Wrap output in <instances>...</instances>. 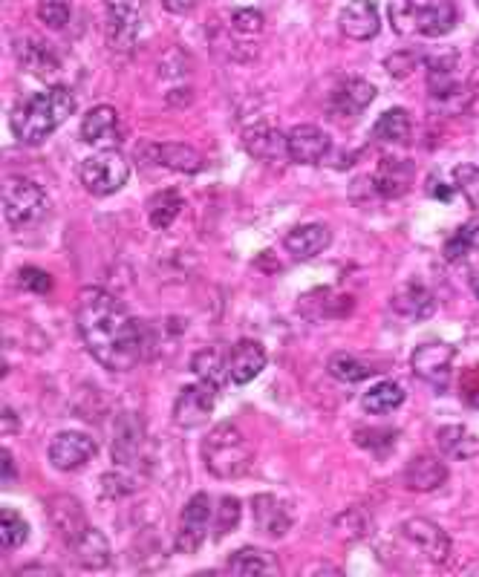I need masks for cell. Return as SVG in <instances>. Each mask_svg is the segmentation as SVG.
I'll use <instances>...</instances> for the list:
<instances>
[{"mask_svg": "<svg viewBox=\"0 0 479 577\" xmlns=\"http://www.w3.org/2000/svg\"><path fill=\"white\" fill-rule=\"evenodd\" d=\"M430 182V197H436V200H451V197H454V191H451V188H445V185H442V188H439V179H436V176H430L428 179Z\"/></svg>", "mask_w": 479, "mask_h": 577, "instance_id": "obj_49", "label": "cell"}, {"mask_svg": "<svg viewBox=\"0 0 479 577\" xmlns=\"http://www.w3.org/2000/svg\"><path fill=\"white\" fill-rule=\"evenodd\" d=\"M289 159L298 165H318L329 153V136L315 125H298L289 133Z\"/></svg>", "mask_w": 479, "mask_h": 577, "instance_id": "obj_19", "label": "cell"}, {"mask_svg": "<svg viewBox=\"0 0 479 577\" xmlns=\"http://www.w3.org/2000/svg\"><path fill=\"white\" fill-rule=\"evenodd\" d=\"M29 537V526L26 520L15 511V508H3V520H0V540H3V549H21Z\"/></svg>", "mask_w": 479, "mask_h": 577, "instance_id": "obj_39", "label": "cell"}, {"mask_svg": "<svg viewBox=\"0 0 479 577\" xmlns=\"http://www.w3.org/2000/svg\"><path fill=\"white\" fill-rule=\"evenodd\" d=\"M18 283L29 292H38V295H47L52 289V277L44 269H35V266H24L21 275H18Z\"/></svg>", "mask_w": 479, "mask_h": 577, "instance_id": "obj_45", "label": "cell"}, {"mask_svg": "<svg viewBox=\"0 0 479 577\" xmlns=\"http://www.w3.org/2000/svg\"><path fill=\"white\" fill-rule=\"evenodd\" d=\"M38 18H41V24H47L50 29H64L70 24V6L64 0H44L38 6Z\"/></svg>", "mask_w": 479, "mask_h": 577, "instance_id": "obj_44", "label": "cell"}, {"mask_svg": "<svg viewBox=\"0 0 479 577\" xmlns=\"http://www.w3.org/2000/svg\"><path fill=\"white\" fill-rule=\"evenodd\" d=\"M70 552L76 554V560L84 566V569H93V572H99V569H107L110 566V543H107V537L101 534L99 528L87 526L81 534H78V540L70 546Z\"/></svg>", "mask_w": 479, "mask_h": 577, "instance_id": "obj_28", "label": "cell"}, {"mask_svg": "<svg viewBox=\"0 0 479 577\" xmlns=\"http://www.w3.org/2000/svg\"><path fill=\"white\" fill-rule=\"evenodd\" d=\"M474 3H477V9H479V0H474Z\"/></svg>", "mask_w": 479, "mask_h": 577, "instance_id": "obj_53", "label": "cell"}, {"mask_svg": "<svg viewBox=\"0 0 479 577\" xmlns=\"http://www.w3.org/2000/svg\"><path fill=\"white\" fill-rule=\"evenodd\" d=\"M96 453H99V445H96L93 436L78 433V430H64V433H58L50 442L47 456H50L52 468H58V471H78V468H84Z\"/></svg>", "mask_w": 479, "mask_h": 577, "instance_id": "obj_10", "label": "cell"}, {"mask_svg": "<svg viewBox=\"0 0 479 577\" xmlns=\"http://www.w3.org/2000/svg\"><path fill=\"white\" fill-rule=\"evenodd\" d=\"M283 246L286 251L295 257V260H309L315 254L329 246V228L324 223H303L295 226L286 237H283Z\"/></svg>", "mask_w": 479, "mask_h": 577, "instance_id": "obj_25", "label": "cell"}, {"mask_svg": "<svg viewBox=\"0 0 479 577\" xmlns=\"http://www.w3.org/2000/svg\"><path fill=\"white\" fill-rule=\"evenodd\" d=\"M254 526L260 528L266 537H283L292 528V514L286 511V505L272 497V494H257L252 500Z\"/></svg>", "mask_w": 479, "mask_h": 577, "instance_id": "obj_23", "label": "cell"}, {"mask_svg": "<svg viewBox=\"0 0 479 577\" xmlns=\"http://www.w3.org/2000/svg\"><path fill=\"white\" fill-rule=\"evenodd\" d=\"M47 517H50L52 528L58 531V537H61L67 546H73L78 540V534L90 526V520H87V514H84V505H81L76 497H70V494H55V497H50V500H47Z\"/></svg>", "mask_w": 479, "mask_h": 577, "instance_id": "obj_13", "label": "cell"}, {"mask_svg": "<svg viewBox=\"0 0 479 577\" xmlns=\"http://www.w3.org/2000/svg\"><path fill=\"white\" fill-rule=\"evenodd\" d=\"M436 439H439V448L442 453H448V456H454V459H471V456H477L479 453V439L474 433H468L465 427L451 425V427H442L439 433H436Z\"/></svg>", "mask_w": 479, "mask_h": 577, "instance_id": "obj_35", "label": "cell"}, {"mask_svg": "<svg viewBox=\"0 0 479 577\" xmlns=\"http://www.w3.org/2000/svg\"><path fill=\"white\" fill-rule=\"evenodd\" d=\"M402 402V384H396V381H379V384H373V387L364 393L361 407H364L367 413H373V416H384V413H393L396 407H402Z\"/></svg>", "mask_w": 479, "mask_h": 577, "instance_id": "obj_33", "label": "cell"}, {"mask_svg": "<svg viewBox=\"0 0 479 577\" xmlns=\"http://www.w3.org/2000/svg\"><path fill=\"white\" fill-rule=\"evenodd\" d=\"M462 399L471 407H479V376H471L468 381H462Z\"/></svg>", "mask_w": 479, "mask_h": 577, "instance_id": "obj_47", "label": "cell"}, {"mask_svg": "<svg viewBox=\"0 0 479 577\" xmlns=\"http://www.w3.org/2000/svg\"><path fill=\"white\" fill-rule=\"evenodd\" d=\"M448 482V465L433 456V453H422V456H413L407 462V471H404V485L410 491H419V494H430L436 488H442Z\"/></svg>", "mask_w": 479, "mask_h": 577, "instance_id": "obj_20", "label": "cell"}, {"mask_svg": "<svg viewBox=\"0 0 479 577\" xmlns=\"http://www.w3.org/2000/svg\"><path fill=\"white\" fill-rule=\"evenodd\" d=\"M260 32H263V15L254 9H237L228 15L226 32H217V44L231 47V55L240 58V52H237L240 47L254 52V41L260 38Z\"/></svg>", "mask_w": 479, "mask_h": 577, "instance_id": "obj_14", "label": "cell"}, {"mask_svg": "<svg viewBox=\"0 0 479 577\" xmlns=\"http://www.w3.org/2000/svg\"><path fill=\"white\" fill-rule=\"evenodd\" d=\"M477 249H479V220H471V223H465L462 228H456L454 234L448 237V243H445V257H448L451 263H456L462 254Z\"/></svg>", "mask_w": 479, "mask_h": 577, "instance_id": "obj_38", "label": "cell"}, {"mask_svg": "<svg viewBox=\"0 0 479 577\" xmlns=\"http://www.w3.org/2000/svg\"><path fill=\"white\" fill-rule=\"evenodd\" d=\"M139 451H142V430L133 419H125V427H119L113 439V459L116 465H133L139 459Z\"/></svg>", "mask_w": 479, "mask_h": 577, "instance_id": "obj_36", "label": "cell"}, {"mask_svg": "<svg viewBox=\"0 0 479 577\" xmlns=\"http://www.w3.org/2000/svg\"><path fill=\"white\" fill-rule=\"evenodd\" d=\"M243 148L252 159L275 165L289 159V136H283L278 127L272 125H254L243 133Z\"/></svg>", "mask_w": 479, "mask_h": 577, "instance_id": "obj_17", "label": "cell"}, {"mask_svg": "<svg viewBox=\"0 0 479 577\" xmlns=\"http://www.w3.org/2000/svg\"><path fill=\"white\" fill-rule=\"evenodd\" d=\"M208 528H211V497L208 494H194L188 505L182 508V517H179L177 552H200L202 543L208 540Z\"/></svg>", "mask_w": 479, "mask_h": 577, "instance_id": "obj_9", "label": "cell"}, {"mask_svg": "<svg viewBox=\"0 0 479 577\" xmlns=\"http://www.w3.org/2000/svg\"><path fill=\"white\" fill-rule=\"evenodd\" d=\"M3 468H6V477H15V462H12V453L3 451Z\"/></svg>", "mask_w": 479, "mask_h": 577, "instance_id": "obj_51", "label": "cell"}, {"mask_svg": "<svg viewBox=\"0 0 479 577\" xmlns=\"http://www.w3.org/2000/svg\"><path fill=\"white\" fill-rule=\"evenodd\" d=\"M410 130H413L410 113L404 107H393V110L381 113L379 122L373 125V136L379 142H387V145H407L410 142Z\"/></svg>", "mask_w": 479, "mask_h": 577, "instance_id": "obj_31", "label": "cell"}, {"mask_svg": "<svg viewBox=\"0 0 479 577\" xmlns=\"http://www.w3.org/2000/svg\"><path fill=\"white\" fill-rule=\"evenodd\" d=\"M341 32L353 41H373L379 35L381 18L373 0H350L338 15Z\"/></svg>", "mask_w": 479, "mask_h": 577, "instance_id": "obj_15", "label": "cell"}, {"mask_svg": "<svg viewBox=\"0 0 479 577\" xmlns=\"http://www.w3.org/2000/svg\"><path fill=\"white\" fill-rule=\"evenodd\" d=\"M456 191L468 200L471 208H479V168L477 165H456L454 168Z\"/></svg>", "mask_w": 479, "mask_h": 577, "instance_id": "obj_41", "label": "cell"}, {"mask_svg": "<svg viewBox=\"0 0 479 577\" xmlns=\"http://www.w3.org/2000/svg\"><path fill=\"white\" fill-rule=\"evenodd\" d=\"M355 439H358V445H361V448L379 451L381 442L393 448V442H396V433H393V430H358V433H355Z\"/></svg>", "mask_w": 479, "mask_h": 577, "instance_id": "obj_46", "label": "cell"}, {"mask_svg": "<svg viewBox=\"0 0 479 577\" xmlns=\"http://www.w3.org/2000/svg\"><path fill=\"white\" fill-rule=\"evenodd\" d=\"M15 55L21 61L26 73H32L35 78H44V81H55L58 73H61V64L58 58L52 55V50L47 44L35 41V38H26L24 44L15 47Z\"/></svg>", "mask_w": 479, "mask_h": 577, "instance_id": "obj_27", "label": "cell"}, {"mask_svg": "<svg viewBox=\"0 0 479 577\" xmlns=\"http://www.w3.org/2000/svg\"><path fill=\"white\" fill-rule=\"evenodd\" d=\"M376 96H379V90H376L370 81L350 78V81H344V84L332 93L329 110H332V116H338V119H355L358 113H364V110L376 101Z\"/></svg>", "mask_w": 479, "mask_h": 577, "instance_id": "obj_16", "label": "cell"}, {"mask_svg": "<svg viewBox=\"0 0 479 577\" xmlns=\"http://www.w3.org/2000/svg\"><path fill=\"white\" fill-rule=\"evenodd\" d=\"M107 41L119 52H130L142 29V0H104Z\"/></svg>", "mask_w": 479, "mask_h": 577, "instance_id": "obj_7", "label": "cell"}, {"mask_svg": "<svg viewBox=\"0 0 479 577\" xmlns=\"http://www.w3.org/2000/svg\"><path fill=\"white\" fill-rule=\"evenodd\" d=\"M119 139V113L110 104H99L87 110L81 122V142L87 145H110Z\"/></svg>", "mask_w": 479, "mask_h": 577, "instance_id": "obj_26", "label": "cell"}, {"mask_svg": "<svg viewBox=\"0 0 479 577\" xmlns=\"http://www.w3.org/2000/svg\"><path fill=\"white\" fill-rule=\"evenodd\" d=\"M471 289H474V295L479 298V272L474 277H471Z\"/></svg>", "mask_w": 479, "mask_h": 577, "instance_id": "obj_52", "label": "cell"}, {"mask_svg": "<svg viewBox=\"0 0 479 577\" xmlns=\"http://www.w3.org/2000/svg\"><path fill=\"white\" fill-rule=\"evenodd\" d=\"M3 422H6V427H3V433H6V436H9V433H15V413H12V410H6V413H3Z\"/></svg>", "mask_w": 479, "mask_h": 577, "instance_id": "obj_50", "label": "cell"}, {"mask_svg": "<svg viewBox=\"0 0 479 577\" xmlns=\"http://www.w3.org/2000/svg\"><path fill=\"white\" fill-rule=\"evenodd\" d=\"M78 332L87 352L110 373H127L142 358V329L130 318L125 303L99 286H87L78 295Z\"/></svg>", "mask_w": 479, "mask_h": 577, "instance_id": "obj_1", "label": "cell"}, {"mask_svg": "<svg viewBox=\"0 0 479 577\" xmlns=\"http://www.w3.org/2000/svg\"><path fill=\"white\" fill-rule=\"evenodd\" d=\"M73 110H76L73 93L67 87H50L44 93L18 101L9 116V125L24 145H41L73 116Z\"/></svg>", "mask_w": 479, "mask_h": 577, "instance_id": "obj_2", "label": "cell"}, {"mask_svg": "<svg viewBox=\"0 0 479 577\" xmlns=\"http://www.w3.org/2000/svg\"><path fill=\"white\" fill-rule=\"evenodd\" d=\"M376 373L367 361H361V358H355L350 352H335L332 358H329V376L338 378V381H344V384H355V381H364V378H370Z\"/></svg>", "mask_w": 479, "mask_h": 577, "instance_id": "obj_37", "label": "cell"}, {"mask_svg": "<svg viewBox=\"0 0 479 577\" xmlns=\"http://www.w3.org/2000/svg\"><path fill=\"white\" fill-rule=\"evenodd\" d=\"M162 6H165V12H171V15H188V12L197 6V0H162Z\"/></svg>", "mask_w": 479, "mask_h": 577, "instance_id": "obj_48", "label": "cell"}, {"mask_svg": "<svg viewBox=\"0 0 479 577\" xmlns=\"http://www.w3.org/2000/svg\"><path fill=\"white\" fill-rule=\"evenodd\" d=\"M78 176H81V185L93 197H110V194L122 191L127 185L130 165L119 151H99L81 162Z\"/></svg>", "mask_w": 479, "mask_h": 577, "instance_id": "obj_5", "label": "cell"}, {"mask_svg": "<svg viewBox=\"0 0 479 577\" xmlns=\"http://www.w3.org/2000/svg\"><path fill=\"white\" fill-rule=\"evenodd\" d=\"M416 0H393L390 3V26L399 35H416Z\"/></svg>", "mask_w": 479, "mask_h": 577, "instance_id": "obj_40", "label": "cell"}, {"mask_svg": "<svg viewBox=\"0 0 479 577\" xmlns=\"http://www.w3.org/2000/svg\"><path fill=\"white\" fill-rule=\"evenodd\" d=\"M384 70H387V76H393V78L413 76V73L419 70V55H416V52H410V50L393 52V55H387V61H384Z\"/></svg>", "mask_w": 479, "mask_h": 577, "instance_id": "obj_42", "label": "cell"}, {"mask_svg": "<svg viewBox=\"0 0 479 577\" xmlns=\"http://www.w3.org/2000/svg\"><path fill=\"white\" fill-rule=\"evenodd\" d=\"M139 156L151 159L159 168L177 171V174H200L205 168V156L182 142H151V145L139 148Z\"/></svg>", "mask_w": 479, "mask_h": 577, "instance_id": "obj_12", "label": "cell"}, {"mask_svg": "<svg viewBox=\"0 0 479 577\" xmlns=\"http://www.w3.org/2000/svg\"><path fill=\"white\" fill-rule=\"evenodd\" d=\"M47 211V194L26 176H6L3 182V214L12 228L32 226Z\"/></svg>", "mask_w": 479, "mask_h": 577, "instance_id": "obj_4", "label": "cell"}, {"mask_svg": "<svg viewBox=\"0 0 479 577\" xmlns=\"http://www.w3.org/2000/svg\"><path fill=\"white\" fill-rule=\"evenodd\" d=\"M269 364V355H266V347L260 341H252V338H243L234 344L231 350V358H228V378L234 384H249L254 378L260 376Z\"/></svg>", "mask_w": 479, "mask_h": 577, "instance_id": "obj_18", "label": "cell"}, {"mask_svg": "<svg viewBox=\"0 0 479 577\" xmlns=\"http://www.w3.org/2000/svg\"><path fill=\"white\" fill-rule=\"evenodd\" d=\"M191 370L197 373L200 381H208L211 387H223L228 376L226 361H223V350L220 347H205L194 358H191Z\"/></svg>", "mask_w": 479, "mask_h": 577, "instance_id": "obj_34", "label": "cell"}, {"mask_svg": "<svg viewBox=\"0 0 479 577\" xmlns=\"http://www.w3.org/2000/svg\"><path fill=\"white\" fill-rule=\"evenodd\" d=\"M376 188H379V197L384 200H396V197H404L413 182H416V168L413 162L407 159H393V156H384L376 168Z\"/></svg>", "mask_w": 479, "mask_h": 577, "instance_id": "obj_21", "label": "cell"}, {"mask_svg": "<svg viewBox=\"0 0 479 577\" xmlns=\"http://www.w3.org/2000/svg\"><path fill=\"white\" fill-rule=\"evenodd\" d=\"M459 58L456 52H445V55H436L428 61V90L433 99H451L456 93H462V84H459Z\"/></svg>", "mask_w": 479, "mask_h": 577, "instance_id": "obj_24", "label": "cell"}, {"mask_svg": "<svg viewBox=\"0 0 479 577\" xmlns=\"http://www.w3.org/2000/svg\"><path fill=\"white\" fill-rule=\"evenodd\" d=\"M454 358L456 350L445 341H428L422 347H416L413 358H410V367H413V376L422 378L425 384L442 390L448 387V381L454 376Z\"/></svg>", "mask_w": 479, "mask_h": 577, "instance_id": "obj_6", "label": "cell"}, {"mask_svg": "<svg viewBox=\"0 0 479 577\" xmlns=\"http://www.w3.org/2000/svg\"><path fill=\"white\" fill-rule=\"evenodd\" d=\"M402 534L404 540L413 543L430 563H445L451 557V537L428 517H410L402 526Z\"/></svg>", "mask_w": 479, "mask_h": 577, "instance_id": "obj_11", "label": "cell"}, {"mask_svg": "<svg viewBox=\"0 0 479 577\" xmlns=\"http://www.w3.org/2000/svg\"><path fill=\"white\" fill-rule=\"evenodd\" d=\"M237 523H240V500L237 497H223L220 508H217V540L231 534Z\"/></svg>", "mask_w": 479, "mask_h": 577, "instance_id": "obj_43", "label": "cell"}, {"mask_svg": "<svg viewBox=\"0 0 479 577\" xmlns=\"http://www.w3.org/2000/svg\"><path fill=\"white\" fill-rule=\"evenodd\" d=\"M393 309H396L399 315H404V318H410V321H425V318L433 315L436 301H433L428 286H422V283H404L402 289L393 295Z\"/></svg>", "mask_w": 479, "mask_h": 577, "instance_id": "obj_29", "label": "cell"}, {"mask_svg": "<svg viewBox=\"0 0 479 577\" xmlns=\"http://www.w3.org/2000/svg\"><path fill=\"white\" fill-rule=\"evenodd\" d=\"M228 569L237 575H280L278 557L266 549H254V546H246V549L231 554Z\"/></svg>", "mask_w": 479, "mask_h": 577, "instance_id": "obj_30", "label": "cell"}, {"mask_svg": "<svg viewBox=\"0 0 479 577\" xmlns=\"http://www.w3.org/2000/svg\"><path fill=\"white\" fill-rule=\"evenodd\" d=\"M182 208H185V200L179 197V191H174V188H165V191L153 194L151 202H148L151 226L156 231H168V228L174 226V220L182 214Z\"/></svg>", "mask_w": 479, "mask_h": 577, "instance_id": "obj_32", "label": "cell"}, {"mask_svg": "<svg viewBox=\"0 0 479 577\" xmlns=\"http://www.w3.org/2000/svg\"><path fill=\"white\" fill-rule=\"evenodd\" d=\"M214 404H217V387H211L208 381L182 387L177 402H174V425L182 427V430L202 427L211 419Z\"/></svg>", "mask_w": 479, "mask_h": 577, "instance_id": "obj_8", "label": "cell"}, {"mask_svg": "<svg viewBox=\"0 0 479 577\" xmlns=\"http://www.w3.org/2000/svg\"><path fill=\"white\" fill-rule=\"evenodd\" d=\"M208 474L217 479H240L252 471L254 448L246 433L231 422L211 427L200 445Z\"/></svg>", "mask_w": 479, "mask_h": 577, "instance_id": "obj_3", "label": "cell"}, {"mask_svg": "<svg viewBox=\"0 0 479 577\" xmlns=\"http://www.w3.org/2000/svg\"><path fill=\"white\" fill-rule=\"evenodd\" d=\"M456 6L454 0H430L416 6V35L425 38H442L454 32Z\"/></svg>", "mask_w": 479, "mask_h": 577, "instance_id": "obj_22", "label": "cell"}]
</instances>
